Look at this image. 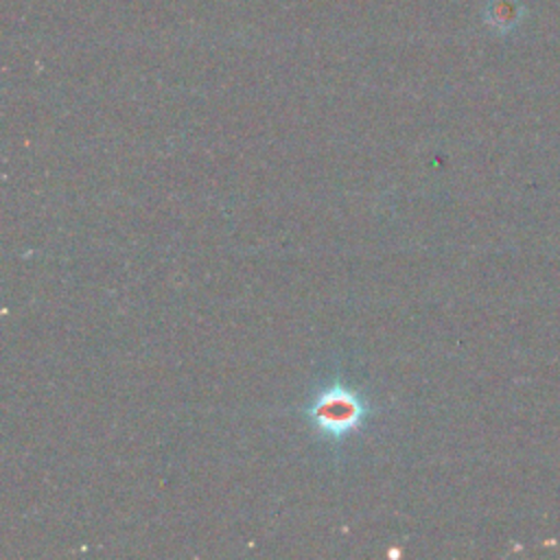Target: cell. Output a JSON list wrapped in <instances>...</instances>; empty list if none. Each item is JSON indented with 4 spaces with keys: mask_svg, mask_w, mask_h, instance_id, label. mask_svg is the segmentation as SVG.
I'll return each instance as SVG.
<instances>
[{
    "mask_svg": "<svg viewBox=\"0 0 560 560\" xmlns=\"http://www.w3.org/2000/svg\"><path fill=\"white\" fill-rule=\"evenodd\" d=\"M490 13V22L497 26V28H510L512 24L518 22L523 9L514 2V0H494L488 9Z\"/></svg>",
    "mask_w": 560,
    "mask_h": 560,
    "instance_id": "2",
    "label": "cell"
},
{
    "mask_svg": "<svg viewBox=\"0 0 560 560\" xmlns=\"http://www.w3.org/2000/svg\"><path fill=\"white\" fill-rule=\"evenodd\" d=\"M304 411L319 438L328 442H341L361 429L370 407L359 396V392L346 383L335 381L317 389L315 398Z\"/></svg>",
    "mask_w": 560,
    "mask_h": 560,
    "instance_id": "1",
    "label": "cell"
}]
</instances>
